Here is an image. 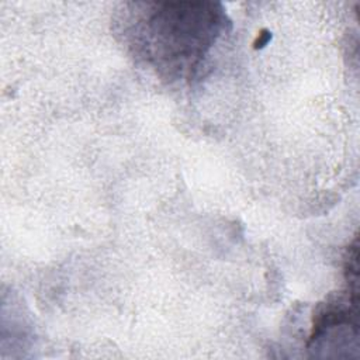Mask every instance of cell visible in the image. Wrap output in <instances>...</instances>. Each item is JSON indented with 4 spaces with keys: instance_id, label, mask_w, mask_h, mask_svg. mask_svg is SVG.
I'll use <instances>...</instances> for the list:
<instances>
[{
    "instance_id": "cell-1",
    "label": "cell",
    "mask_w": 360,
    "mask_h": 360,
    "mask_svg": "<svg viewBox=\"0 0 360 360\" xmlns=\"http://www.w3.org/2000/svg\"><path fill=\"white\" fill-rule=\"evenodd\" d=\"M148 38L156 53L180 58L191 65L210 46L221 25V8L214 3L149 4Z\"/></svg>"
}]
</instances>
